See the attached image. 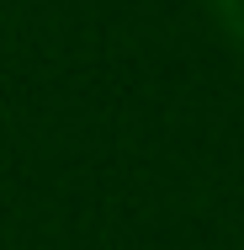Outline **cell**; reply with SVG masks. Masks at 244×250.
Masks as SVG:
<instances>
[{
    "label": "cell",
    "instance_id": "1",
    "mask_svg": "<svg viewBox=\"0 0 244 250\" xmlns=\"http://www.w3.org/2000/svg\"><path fill=\"white\" fill-rule=\"evenodd\" d=\"M212 16L228 32V43H234V53H239V64H244V0H212Z\"/></svg>",
    "mask_w": 244,
    "mask_h": 250
}]
</instances>
